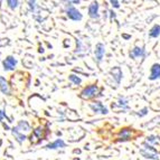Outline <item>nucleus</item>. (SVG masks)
Instances as JSON below:
<instances>
[{"label":"nucleus","mask_w":160,"mask_h":160,"mask_svg":"<svg viewBox=\"0 0 160 160\" xmlns=\"http://www.w3.org/2000/svg\"><path fill=\"white\" fill-rule=\"evenodd\" d=\"M158 137H156V136H149L147 138V140H146V143H148V144H150V146H153V144H156V143H158Z\"/></svg>","instance_id":"nucleus-20"},{"label":"nucleus","mask_w":160,"mask_h":160,"mask_svg":"<svg viewBox=\"0 0 160 160\" xmlns=\"http://www.w3.org/2000/svg\"><path fill=\"white\" fill-rule=\"evenodd\" d=\"M146 55V51L143 47H139V46H134L130 52H129V56L130 58H142Z\"/></svg>","instance_id":"nucleus-7"},{"label":"nucleus","mask_w":160,"mask_h":160,"mask_svg":"<svg viewBox=\"0 0 160 160\" xmlns=\"http://www.w3.org/2000/svg\"><path fill=\"white\" fill-rule=\"evenodd\" d=\"M16 129L18 131H22V132H27V131H29L30 130V126H29V123L27 122V121H19L18 124H17Z\"/></svg>","instance_id":"nucleus-16"},{"label":"nucleus","mask_w":160,"mask_h":160,"mask_svg":"<svg viewBox=\"0 0 160 160\" xmlns=\"http://www.w3.org/2000/svg\"><path fill=\"white\" fill-rule=\"evenodd\" d=\"M94 54H95L96 61L99 62V63H101L104 58V55H105V46H104V44H102V43L96 44Z\"/></svg>","instance_id":"nucleus-8"},{"label":"nucleus","mask_w":160,"mask_h":160,"mask_svg":"<svg viewBox=\"0 0 160 160\" xmlns=\"http://www.w3.org/2000/svg\"><path fill=\"white\" fill-rule=\"evenodd\" d=\"M111 74H112V78H114V81L118 83V84H120L121 80H122L123 78V74H122V71H121L120 67H113L112 69H111Z\"/></svg>","instance_id":"nucleus-12"},{"label":"nucleus","mask_w":160,"mask_h":160,"mask_svg":"<svg viewBox=\"0 0 160 160\" xmlns=\"http://www.w3.org/2000/svg\"><path fill=\"white\" fill-rule=\"evenodd\" d=\"M11 132H12V134L15 136V138L17 139V141L20 142V143H22V142H24L25 140L27 139V137L25 136L24 133H20V131H18L16 128H13L12 130H11Z\"/></svg>","instance_id":"nucleus-17"},{"label":"nucleus","mask_w":160,"mask_h":160,"mask_svg":"<svg viewBox=\"0 0 160 160\" xmlns=\"http://www.w3.org/2000/svg\"><path fill=\"white\" fill-rule=\"evenodd\" d=\"M68 80L71 81V82H72L74 85H80L81 83H82V80H81L80 76H78V75H75V74H71V75H69Z\"/></svg>","instance_id":"nucleus-19"},{"label":"nucleus","mask_w":160,"mask_h":160,"mask_svg":"<svg viewBox=\"0 0 160 160\" xmlns=\"http://www.w3.org/2000/svg\"><path fill=\"white\" fill-rule=\"evenodd\" d=\"M65 142L62 140V139H56L54 142L52 143H48L46 146V149H59V148H65Z\"/></svg>","instance_id":"nucleus-14"},{"label":"nucleus","mask_w":160,"mask_h":160,"mask_svg":"<svg viewBox=\"0 0 160 160\" xmlns=\"http://www.w3.org/2000/svg\"><path fill=\"white\" fill-rule=\"evenodd\" d=\"M160 78V64L155 63L152 64V66L150 67V75H149V80L150 81H156Z\"/></svg>","instance_id":"nucleus-10"},{"label":"nucleus","mask_w":160,"mask_h":160,"mask_svg":"<svg viewBox=\"0 0 160 160\" xmlns=\"http://www.w3.org/2000/svg\"><path fill=\"white\" fill-rule=\"evenodd\" d=\"M3 118H7V119L9 120V118L7 117V114H6V113L3 112L2 110H0V122H2V119H3Z\"/></svg>","instance_id":"nucleus-24"},{"label":"nucleus","mask_w":160,"mask_h":160,"mask_svg":"<svg viewBox=\"0 0 160 160\" xmlns=\"http://www.w3.org/2000/svg\"><path fill=\"white\" fill-rule=\"evenodd\" d=\"M112 8H120V1H117V0H111L110 1Z\"/></svg>","instance_id":"nucleus-22"},{"label":"nucleus","mask_w":160,"mask_h":160,"mask_svg":"<svg viewBox=\"0 0 160 160\" xmlns=\"http://www.w3.org/2000/svg\"><path fill=\"white\" fill-rule=\"evenodd\" d=\"M0 90L5 95L10 94V86H9L8 82L6 81V78H2V76H0Z\"/></svg>","instance_id":"nucleus-13"},{"label":"nucleus","mask_w":160,"mask_h":160,"mask_svg":"<svg viewBox=\"0 0 160 160\" xmlns=\"http://www.w3.org/2000/svg\"><path fill=\"white\" fill-rule=\"evenodd\" d=\"M108 12L110 13V18H111V19H115V18H117V13H115L113 10H109Z\"/></svg>","instance_id":"nucleus-26"},{"label":"nucleus","mask_w":160,"mask_h":160,"mask_svg":"<svg viewBox=\"0 0 160 160\" xmlns=\"http://www.w3.org/2000/svg\"><path fill=\"white\" fill-rule=\"evenodd\" d=\"M65 11H66V16L69 19H72L74 22H81L83 19V15L81 13V11L78 8H75L74 6L71 5V2H68L65 7Z\"/></svg>","instance_id":"nucleus-4"},{"label":"nucleus","mask_w":160,"mask_h":160,"mask_svg":"<svg viewBox=\"0 0 160 160\" xmlns=\"http://www.w3.org/2000/svg\"><path fill=\"white\" fill-rule=\"evenodd\" d=\"M90 108H91L94 113H98V114H108V113H109L108 108L105 107L101 101L92 102V103L90 104Z\"/></svg>","instance_id":"nucleus-5"},{"label":"nucleus","mask_w":160,"mask_h":160,"mask_svg":"<svg viewBox=\"0 0 160 160\" xmlns=\"http://www.w3.org/2000/svg\"><path fill=\"white\" fill-rule=\"evenodd\" d=\"M88 13L90 18L92 19H99L100 18V5L98 1H92L91 5L88 6Z\"/></svg>","instance_id":"nucleus-6"},{"label":"nucleus","mask_w":160,"mask_h":160,"mask_svg":"<svg viewBox=\"0 0 160 160\" xmlns=\"http://www.w3.org/2000/svg\"><path fill=\"white\" fill-rule=\"evenodd\" d=\"M141 136V133L137 132L134 129L130 128V127H124V128H121L118 132L117 137L119 142H126V141H130V140H133L137 138V136Z\"/></svg>","instance_id":"nucleus-1"},{"label":"nucleus","mask_w":160,"mask_h":160,"mask_svg":"<svg viewBox=\"0 0 160 160\" xmlns=\"http://www.w3.org/2000/svg\"><path fill=\"white\" fill-rule=\"evenodd\" d=\"M140 155L146 159L158 160V150L153 146H150L146 142L143 143V148L140 149Z\"/></svg>","instance_id":"nucleus-3"},{"label":"nucleus","mask_w":160,"mask_h":160,"mask_svg":"<svg viewBox=\"0 0 160 160\" xmlns=\"http://www.w3.org/2000/svg\"><path fill=\"white\" fill-rule=\"evenodd\" d=\"M2 64L5 71H13L17 65V59L12 56H7L5 61L2 62Z\"/></svg>","instance_id":"nucleus-9"},{"label":"nucleus","mask_w":160,"mask_h":160,"mask_svg":"<svg viewBox=\"0 0 160 160\" xmlns=\"http://www.w3.org/2000/svg\"><path fill=\"white\" fill-rule=\"evenodd\" d=\"M7 5H8V7L10 9H16L17 7H18V5H19V1H17V0H8L7 1Z\"/></svg>","instance_id":"nucleus-21"},{"label":"nucleus","mask_w":160,"mask_h":160,"mask_svg":"<svg viewBox=\"0 0 160 160\" xmlns=\"http://www.w3.org/2000/svg\"><path fill=\"white\" fill-rule=\"evenodd\" d=\"M122 37L126 38V39H129V38H131V36H130V35H126V34H124V35H122Z\"/></svg>","instance_id":"nucleus-27"},{"label":"nucleus","mask_w":160,"mask_h":160,"mask_svg":"<svg viewBox=\"0 0 160 160\" xmlns=\"http://www.w3.org/2000/svg\"><path fill=\"white\" fill-rule=\"evenodd\" d=\"M28 5H29L32 10H35V8H36V1H28Z\"/></svg>","instance_id":"nucleus-25"},{"label":"nucleus","mask_w":160,"mask_h":160,"mask_svg":"<svg viewBox=\"0 0 160 160\" xmlns=\"http://www.w3.org/2000/svg\"><path fill=\"white\" fill-rule=\"evenodd\" d=\"M44 132H45V130H44V128H42V127L36 128L34 131H32V134L30 136V142L34 141V139H38V142L42 141V140L44 139V137H45Z\"/></svg>","instance_id":"nucleus-11"},{"label":"nucleus","mask_w":160,"mask_h":160,"mask_svg":"<svg viewBox=\"0 0 160 160\" xmlns=\"http://www.w3.org/2000/svg\"><path fill=\"white\" fill-rule=\"evenodd\" d=\"M100 94V88L98 84H90L85 86L80 93V98L83 100H92ZM101 95V94H100Z\"/></svg>","instance_id":"nucleus-2"},{"label":"nucleus","mask_w":160,"mask_h":160,"mask_svg":"<svg viewBox=\"0 0 160 160\" xmlns=\"http://www.w3.org/2000/svg\"><path fill=\"white\" fill-rule=\"evenodd\" d=\"M129 102L126 98H120V99L118 100V107L122 108V110H127L129 109Z\"/></svg>","instance_id":"nucleus-18"},{"label":"nucleus","mask_w":160,"mask_h":160,"mask_svg":"<svg viewBox=\"0 0 160 160\" xmlns=\"http://www.w3.org/2000/svg\"><path fill=\"white\" fill-rule=\"evenodd\" d=\"M160 36V25L156 24L150 28L149 37L150 38H158Z\"/></svg>","instance_id":"nucleus-15"},{"label":"nucleus","mask_w":160,"mask_h":160,"mask_svg":"<svg viewBox=\"0 0 160 160\" xmlns=\"http://www.w3.org/2000/svg\"><path fill=\"white\" fill-rule=\"evenodd\" d=\"M147 113H148V109H147V108H143V109H142L141 111H139L137 114H138L139 117H144V115L147 114Z\"/></svg>","instance_id":"nucleus-23"}]
</instances>
